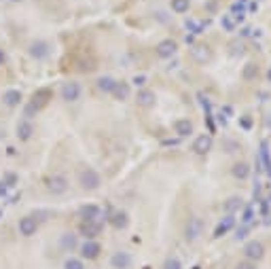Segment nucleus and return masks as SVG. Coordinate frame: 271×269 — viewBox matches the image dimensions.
<instances>
[{"instance_id": "f257e3e1", "label": "nucleus", "mask_w": 271, "mask_h": 269, "mask_svg": "<svg viewBox=\"0 0 271 269\" xmlns=\"http://www.w3.org/2000/svg\"><path fill=\"white\" fill-rule=\"evenodd\" d=\"M79 185L83 191H96V189H100V185H102V176L96 169L85 168L79 172Z\"/></svg>"}, {"instance_id": "f03ea898", "label": "nucleus", "mask_w": 271, "mask_h": 269, "mask_svg": "<svg viewBox=\"0 0 271 269\" xmlns=\"http://www.w3.org/2000/svg\"><path fill=\"white\" fill-rule=\"evenodd\" d=\"M17 229H19V235H24V237L36 235V231H38V220H36V216H32V214L21 216L19 223H17Z\"/></svg>"}, {"instance_id": "7ed1b4c3", "label": "nucleus", "mask_w": 271, "mask_h": 269, "mask_svg": "<svg viewBox=\"0 0 271 269\" xmlns=\"http://www.w3.org/2000/svg\"><path fill=\"white\" fill-rule=\"evenodd\" d=\"M49 43L47 40H32L30 45H28V55L32 57V60H36V62H40V60H45V57H49Z\"/></svg>"}, {"instance_id": "20e7f679", "label": "nucleus", "mask_w": 271, "mask_h": 269, "mask_svg": "<svg viewBox=\"0 0 271 269\" xmlns=\"http://www.w3.org/2000/svg\"><path fill=\"white\" fill-rule=\"evenodd\" d=\"M47 191L51 195H64L68 191V178L64 174H53V176L47 180Z\"/></svg>"}, {"instance_id": "39448f33", "label": "nucleus", "mask_w": 271, "mask_h": 269, "mask_svg": "<svg viewBox=\"0 0 271 269\" xmlns=\"http://www.w3.org/2000/svg\"><path fill=\"white\" fill-rule=\"evenodd\" d=\"M204 233V220L199 219V216H191L187 223V229H184V237H187V242H195V239H199V235Z\"/></svg>"}, {"instance_id": "423d86ee", "label": "nucleus", "mask_w": 271, "mask_h": 269, "mask_svg": "<svg viewBox=\"0 0 271 269\" xmlns=\"http://www.w3.org/2000/svg\"><path fill=\"white\" fill-rule=\"evenodd\" d=\"M79 216L85 220V223H100L102 220V210L96 203H85V206L79 208Z\"/></svg>"}, {"instance_id": "0eeeda50", "label": "nucleus", "mask_w": 271, "mask_h": 269, "mask_svg": "<svg viewBox=\"0 0 271 269\" xmlns=\"http://www.w3.org/2000/svg\"><path fill=\"white\" fill-rule=\"evenodd\" d=\"M80 259H87V261H96L97 256H100V252H102V246L96 242V239H85L83 244H80Z\"/></svg>"}, {"instance_id": "6e6552de", "label": "nucleus", "mask_w": 271, "mask_h": 269, "mask_svg": "<svg viewBox=\"0 0 271 269\" xmlns=\"http://www.w3.org/2000/svg\"><path fill=\"white\" fill-rule=\"evenodd\" d=\"M80 93H83V89H80V85L77 81H68V83H64L60 89V96L64 102H77L80 98Z\"/></svg>"}, {"instance_id": "1a4fd4ad", "label": "nucleus", "mask_w": 271, "mask_h": 269, "mask_svg": "<svg viewBox=\"0 0 271 269\" xmlns=\"http://www.w3.org/2000/svg\"><path fill=\"white\" fill-rule=\"evenodd\" d=\"M244 254L248 261H261L265 256V246L258 239H252V242H248L244 246Z\"/></svg>"}, {"instance_id": "9d476101", "label": "nucleus", "mask_w": 271, "mask_h": 269, "mask_svg": "<svg viewBox=\"0 0 271 269\" xmlns=\"http://www.w3.org/2000/svg\"><path fill=\"white\" fill-rule=\"evenodd\" d=\"M155 51H157V55L161 57V60H168V57L172 55H176V51H178V45H176V40H172V38H165V40H161V43L155 47Z\"/></svg>"}, {"instance_id": "9b49d317", "label": "nucleus", "mask_w": 271, "mask_h": 269, "mask_svg": "<svg viewBox=\"0 0 271 269\" xmlns=\"http://www.w3.org/2000/svg\"><path fill=\"white\" fill-rule=\"evenodd\" d=\"M15 136H17V140H21V142H28V140L34 136V125H32V121L21 119L19 123H17V127H15Z\"/></svg>"}, {"instance_id": "f8f14e48", "label": "nucleus", "mask_w": 271, "mask_h": 269, "mask_svg": "<svg viewBox=\"0 0 271 269\" xmlns=\"http://www.w3.org/2000/svg\"><path fill=\"white\" fill-rule=\"evenodd\" d=\"M21 100H24V96H21L19 89H7L2 93V104L7 108H17L21 104Z\"/></svg>"}, {"instance_id": "ddd939ff", "label": "nucleus", "mask_w": 271, "mask_h": 269, "mask_svg": "<svg viewBox=\"0 0 271 269\" xmlns=\"http://www.w3.org/2000/svg\"><path fill=\"white\" fill-rule=\"evenodd\" d=\"M111 265H112V269H129L131 267V256H129V252H123V250L114 252L111 256Z\"/></svg>"}, {"instance_id": "4468645a", "label": "nucleus", "mask_w": 271, "mask_h": 269, "mask_svg": "<svg viewBox=\"0 0 271 269\" xmlns=\"http://www.w3.org/2000/svg\"><path fill=\"white\" fill-rule=\"evenodd\" d=\"M136 102H138V106H142V108H153L155 102H157V96H155V91H151V89H140L136 96Z\"/></svg>"}, {"instance_id": "2eb2a0df", "label": "nucleus", "mask_w": 271, "mask_h": 269, "mask_svg": "<svg viewBox=\"0 0 271 269\" xmlns=\"http://www.w3.org/2000/svg\"><path fill=\"white\" fill-rule=\"evenodd\" d=\"M100 231H102V225L100 223H80L79 227V233L83 235L85 239H96L97 235H100Z\"/></svg>"}, {"instance_id": "dca6fc26", "label": "nucleus", "mask_w": 271, "mask_h": 269, "mask_svg": "<svg viewBox=\"0 0 271 269\" xmlns=\"http://www.w3.org/2000/svg\"><path fill=\"white\" fill-rule=\"evenodd\" d=\"M210 149H212V136H210V134H201V136L195 138L193 151H195L197 155H206Z\"/></svg>"}, {"instance_id": "f3484780", "label": "nucleus", "mask_w": 271, "mask_h": 269, "mask_svg": "<svg viewBox=\"0 0 271 269\" xmlns=\"http://www.w3.org/2000/svg\"><path fill=\"white\" fill-rule=\"evenodd\" d=\"M191 57L195 62H199V64H206V62L212 60V51L207 49L206 45H193L191 47Z\"/></svg>"}, {"instance_id": "a211bd4d", "label": "nucleus", "mask_w": 271, "mask_h": 269, "mask_svg": "<svg viewBox=\"0 0 271 269\" xmlns=\"http://www.w3.org/2000/svg\"><path fill=\"white\" fill-rule=\"evenodd\" d=\"M108 220H111V225L114 227V229H125V227L129 225V216L128 212H123V210H117V212H112L111 216H108Z\"/></svg>"}, {"instance_id": "6ab92c4d", "label": "nucleus", "mask_w": 271, "mask_h": 269, "mask_svg": "<svg viewBox=\"0 0 271 269\" xmlns=\"http://www.w3.org/2000/svg\"><path fill=\"white\" fill-rule=\"evenodd\" d=\"M233 225H235V219H233V214H227L224 219L221 220V223L216 225V229H214V237L218 239V237H223L224 233H229L233 229Z\"/></svg>"}, {"instance_id": "aec40b11", "label": "nucleus", "mask_w": 271, "mask_h": 269, "mask_svg": "<svg viewBox=\"0 0 271 269\" xmlns=\"http://www.w3.org/2000/svg\"><path fill=\"white\" fill-rule=\"evenodd\" d=\"M174 132H176L180 138L191 136V134H193V123H191L189 119H178V121H174Z\"/></svg>"}, {"instance_id": "412c9836", "label": "nucleus", "mask_w": 271, "mask_h": 269, "mask_svg": "<svg viewBox=\"0 0 271 269\" xmlns=\"http://www.w3.org/2000/svg\"><path fill=\"white\" fill-rule=\"evenodd\" d=\"M129 85L128 83H114V89H112V96H114V100H119V102H125L129 98Z\"/></svg>"}, {"instance_id": "4be33fe9", "label": "nucleus", "mask_w": 271, "mask_h": 269, "mask_svg": "<svg viewBox=\"0 0 271 269\" xmlns=\"http://www.w3.org/2000/svg\"><path fill=\"white\" fill-rule=\"evenodd\" d=\"M231 174H233L235 178H239V180H246L248 176H250V166H248V163H244V161H238L231 168Z\"/></svg>"}, {"instance_id": "5701e85b", "label": "nucleus", "mask_w": 271, "mask_h": 269, "mask_svg": "<svg viewBox=\"0 0 271 269\" xmlns=\"http://www.w3.org/2000/svg\"><path fill=\"white\" fill-rule=\"evenodd\" d=\"M114 83H117V81H114L112 77H100L97 79V89L100 91H104V93H112V89H114Z\"/></svg>"}, {"instance_id": "b1692460", "label": "nucleus", "mask_w": 271, "mask_h": 269, "mask_svg": "<svg viewBox=\"0 0 271 269\" xmlns=\"http://www.w3.org/2000/svg\"><path fill=\"white\" fill-rule=\"evenodd\" d=\"M239 208H241V197H238V195L229 197V200L224 202V212H227V214H233V212H238Z\"/></svg>"}, {"instance_id": "393cba45", "label": "nucleus", "mask_w": 271, "mask_h": 269, "mask_svg": "<svg viewBox=\"0 0 271 269\" xmlns=\"http://www.w3.org/2000/svg\"><path fill=\"white\" fill-rule=\"evenodd\" d=\"M60 244L64 250H74L77 248V235H72V233H62Z\"/></svg>"}, {"instance_id": "a878e982", "label": "nucleus", "mask_w": 271, "mask_h": 269, "mask_svg": "<svg viewBox=\"0 0 271 269\" xmlns=\"http://www.w3.org/2000/svg\"><path fill=\"white\" fill-rule=\"evenodd\" d=\"M258 159L265 163V172L271 176V157H269V146H267V142L261 144V155H258Z\"/></svg>"}, {"instance_id": "bb28decb", "label": "nucleus", "mask_w": 271, "mask_h": 269, "mask_svg": "<svg viewBox=\"0 0 271 269\" xmlns=\"http://www.w3.org/2000/svg\"><path fill=\"white\" fill-rule=\"evenodd\" d=\"M241 77H244V81H255L258 77V66L252 62H248L244 66V72H241Z\"/></svg>"}, {"instance_id": "cd10ccee", "label": "nucleus", "mask_w": 271, "mask_h": 269, "mask_svg": "<svg viewBox=\"0 0 271 269\" xmlns=\"http://www.w3.org/2000/svg\"><path fill=\"white\" fill-rule=\"evenodd\" d=\"M184 26H187V30L189 32H193V34H201L206 30V26H207V21L204 23V21H195V19H187V23H184Z\"/></svg>"}, {"instance_id": "c85d7f7f", "label": "nucleus", "mask_w": 271, "mask_h": 269, "mask_svg": "<svg viewBox=\"0 0 271 269\" xmlns=\"http://www.w3.org/2000/svg\"><path fill=\"white\" fill-rule=\"evenodd\" d=\"M191 7V0H172V11L174 13H187Z\"/></svg>"}, {"instance_id": "c756f323", "label": "nucleus", "mask_w": 271, "mask_h": 269, "mask_svg": "<svg viewBox=\"0 0 271 269\" xmlns=\"http://www.w3.org/2000/svg\"><path fill=\"white\" fill-rule=\"evenodd\" d=\"M64 269H85L83 259H77V256H68L64 261Z\"/></svg>"}, {"instance_id": "7c9ffc66", "label": "nucleus", "mask_w": 271, "mask_h": 269, "mask_svg": "<svg viewBox=\"0 0 271 269\" xmlns=\"http://www.w3.org/2000/svg\"><path fill=\"white\" fill-rule=\"evenodd\" d=\"M221 26H223L227 32H233V30H235V26H238V21H235V17H233V15H223Z\"/></svg>"}, {"instance_id": "2f4dec72", "label": "nucleus", "mask_w": 271, "mask_h": 269, "mask_svg": "<svg viewBox=\"0 0 271 269\" xmlns=\"http://www.w3.org/2000/svg\"><path fill=\"white\" fill-rule=\"evenodd\" d=\"M163 269H182V263L178 256H168L163 263Z\"/></svg>"}, {"instance_id": "473e14b6", "label": "nucleus", "mask_w": 271, "mask_h": 269, "mask_svg": "<svg viewBox=\"0 0 271 269\" xmlns=\"http://www.w3.org/2000/svg\"><path fill=\"white\" fill-rule=\"evenodd\" d=\"M2 180L9 185V189H11V186H15V185H17V176H15V174H11V172H9V174H4Z\"/></svg>"}, {"instance_id": "72a5a7b5", "label": "nucleus", "mask_w": 271, "mask_h": 269, "mask_svg": "<svg viewBox=\"0 0 271 269\" xmlns=\"http://www.w3.org/2000/svg\"><path fill=\"white\" fill-rule=\"evenodd\" d=\"M239 125L244 127V130H250V127H252V119H250V117H241V119H239Z\"/></svg>"}, {"instance_id": "f704fd0d", "label": "nucleus", "mask_w": 271, "mask_h": 269, "mask_svg": "<svg viewBox=\"0 0 271 269\" xmlns=\"http://www.w3.org/2000/svg\"><path fill=\"white\" fill-rule=\"evenodd\" d=\"M9 195V185L4 180H0V197H7Z\"/></svg>"}, {"instance_id": "c9c22d12", "label": "nucleus", "mask_w": 271, "mask_h": 269, "mask_svg": "<svg viewBox=\"0 0 271 269\" xmlns=\"http://www.w3.org/2000/svg\"><path fill=\"white\" fill-rule=\"evenodd\" d=\"M131 83H134L136 87H142L144 83H146V77H142V74H140V77H134V79H131Z\"/></svg>"}, {"instance_id": "e433bc0d", "label": "nucleus", "mask_w": 271, "mask_h": 269, "mask_svg": "<svg viewBox=\"0 0 271 269\" xmlns=\"http://www.w3.org/2000/svg\"><path fill=\"white\" fill-rule=\"evenodd\" d=\"M235 269H256V267H255V265H252V263H250V261H241V263H239V265H238V267H235Z\"/></svg>"}, {"instance_id": "4c0bfd02", "label": "nucleus", "mask_w": 271, "mask_h": 269, "mask_svg": "<svg viewBox=\"0 0 271 269\" xmlns=\"http://www.w3.org/2000/svg\"><path fill=\"white\" fill-rule=\"evenodd\" d=\"M231 47H233V53H235V55H238V53H239V55L244 53V47H241V43H233Z\"/></svg>"}, {"instance_id": "58836bf2", "label": "nucleus", "mask_w": 271, "mask_h": 269, "mask_svg": "<svg viewBox=\"0 0 271 269\" xmlns=\"http://www.w3.org/2000/svg\"><path fill=\"white\" fill-rule=\"evenodd\" d=\"M250 219H252V210L248 208L246 212H244V223H250Z\"/></svg>"}, {"instance_id": "ea45409f", "label": "nucleus", "mask_w": 271, "mask_h": 269, "mask_svg": "<svg viewBox=\"0 0 271 269\" xmlns=\"http://www.w3.org/2000/svg\"><path fill=\"white\" fill-rule=\"evenodd\" d=\"M4 62H7V53H4V49H0V66H4Z\"/></svg>"}, {"instance_id": "a19ab883", "label": "nucleus", "mask_w": 271, "mask_h": 269, "mask_svg": "<svg viewBox=\"0 0 271 269\" xmlns=\"http://www.w3.org/2000/svg\"><path fill=\"white\" fill-rule=\"evenodd\" d=\"M163 144H165V146H176V144H178V140H165Z\"/></svg>"}, {"instance_id": "79ce46f5", "label": "nucleus", "mask_w": 271, "mask_h": 269, "mask_svg": "<svg viewBox=\"0 0 271 269\" xmlns=\"http://www.w3.org/2000/svg\"><path fill=\"white\" fill-rule=\"evenodd\" d=\"M9 2H15L17 4V2H24V0H9Z\"/></svg>"}, {"instance_id": "37998d69", "label": "nucleus", "mask_w": 271, "mask_h": 269, "mask_svg": "<svg viewBox=\"0 0 271 269\" xmlns=\"http://www.w3.org/2000/svg\"><path fill=\"white\" fill-rule=\"evenodd\" d=\"M0 219H2V210H0Z\"/></svg>"}]
</instances>
